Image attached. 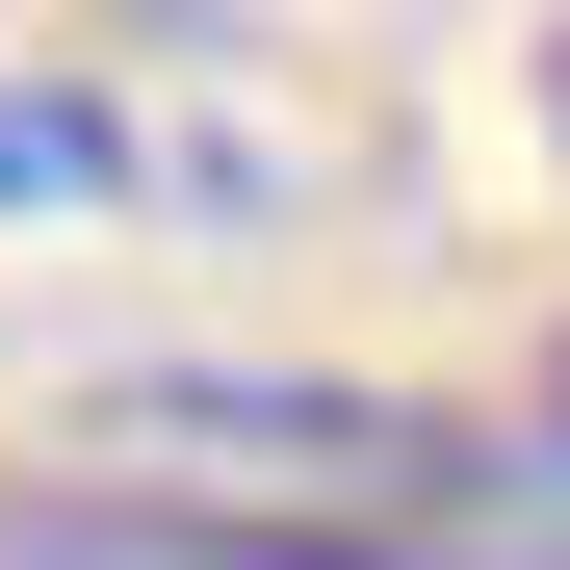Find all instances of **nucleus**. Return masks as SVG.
Segmentation results:
<instances>
[{
  "label": "nucleus",
  "mask_w": 570,
  "mask_h": 570,
  "mask_svg": "<svg viewBox=\"0 0 570 570\" xmlns=\"http://www.w3.org/2000/svg\"><path fill=\"white\" fill-rule=\"evenodd\" d=\"M52 493H130V519H234V544H441L493 493V441L415 415V390H285V363H130L78 390Z\"/></svg>",
  "instance_id": "1"
},
{
  "label": "nucleus",
  "mask_w": 570,
  "mask_h": 570,
  "mask_svg": "<svg viewBox=\"0 0 570 570\" xmlns=\"http://www.w3.org/2000/svg\"><path fill=\"white\" fill-rule=\"evenodd\" d=\"M0 570H493V544H234V519H130V493H0Z\"/></svg>",
  "instance_id": "2"
},
{
  "label": "nucleus",
  "mask_w": 570,
  "mask_h": 570,
  "mask_svg": "<svg viewBox=\"0 0 570 570\" xmlns=\"http://www.w3.org/2000/svg\"><path fill=\"white\" fill-rule=\"evenodd\" d=\"M105 181H130V156H105V105H52V78H0V208H105Z\"/></svg>",
  "instance_id": "3"
},
{
  "label": "nucleus",
  "mask_w": 570,
  "mask_h": 570,
  "mask_svg": "<svg viewBox=\"0 0 570 570\" xmlns=\"http://www.w3.org/2000/svg\"><path fill=\"white\" fill-rule=\"evenodd\" d=\"M544 156H570V52H544Z\"/></svg>",
  "instance_id": "4"
},
{
  "label": "nucleus",
  "mask_w": 570,
  "mask_h": 570,
  "mask_svg": "<svg viewBox=\"0 0 570 570\" xmlns=\"http://www.w3.org/2000/svg\"><path fill=\"white\" fill-rule=\"evenodd\" d=\"M544 441H570V363H544Z\"/></svg>",
  "instance_id": "5"
}]
</instances>
